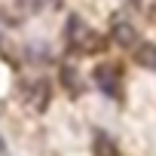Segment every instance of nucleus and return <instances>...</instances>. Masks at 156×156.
Instances as JSON below:
<instances>
[{
  "mask_svg": "<svg viewBox=\"0 0 156 156\" xmlns=\"http://www.w3.org/2000/svg\"><path fill=\"white\" fill-rule=\"evenodd\" d=\"M135 61H138L141 67H147V70H156V46H153V43L135 46Z\"/></svg>",
  "mask_w": 156,
  "mask_h": 156,
  "instance_id": "obj_4",
  "label": "nucleus"
},
{
  "mask_svg": "<svg viewBox=\"0 0 156 156\" xmlns=\"http://www.w3.org/2000/svg\"><path fill=\"white\" fill-rule=\"evenodd\" d=\"M110 40H113L116 46H122V49H132V46H138V31H135L129 22H116L113 31H110Z\"/></svg>",
  "mask_w": 156,
  "mask_h": 156,
  "instance_id": "obj_3",
  "label": "nucleus"
},
{
  "mask_svg": "<svg viewBox=\"0 0 156 156\" xmlns=\"http://www.w3.org/2000/svg\"><path fill=\"white\" fill-rule=\"evenodd\" d=\"M3 150H6V147H3V141H0V153H3Z\"/></svg>",
  "mask_w": 156,
  "mask_h": 156,
  "instance_id": "obj_8",
  "label": "nucleus"
},
{
  "mask_svg": "<svg viewBox=\"0 0 156 156\" xmlns=\"http://www.w3.org/2000/svg\"><path fill=\"white\" fill-rule=\"evenodd\" d=\"M61 80H64V86H67L70 92H80V83H76V76H73V67H70V64L61 67Z\"/></svg>",
  "mask_w": 156,
  "mask_h": 156,
  "instance_id": "obj_7",
  "label": "nucleus"
},
{
  "mask_svg": "<svg viewBox=\"0 0 156 156\" xmlns=\"http://www.w3.org/2000/svg\"><path fill=\"white\" fill-rule=\"evenodd\" d=\"M46 101H49V83H37V86H31V92H28V104H34V110H46Z\"/></svg>",
  "mask_w": 156,
  "mask_h": 156,
  "instance_id": "obj_5",
  "label": "nucleus"
},
{
  "mask_svg": "<svg viewBox=\"0 0 156 156\" xmlns=\"http://www.w3.org/2000/svg\"><path fill=\"white\" fill-rule=\"evenodd\" d=\"M67 40H70L73 49H83V52H98V49L104 46V40H101L89 25H83L76 16L67 19Z\"/></svg>",
  "mask_w": 156,
  "mask_h": 156,
  "instance_id": "obj_1",
  "label": "nucleus"
},
{
  "mask_svg": "<svg viewBox=\"0 0 156 156\" xmlns=\"http://www.w3.org/2000/svg\"><path fill=\"white\" fill-rule=\"evenodd\" d=\"M95 83H98V89H101L104 95L119 98V70H116V67H110V64L95 67Z\"/></svg>",
  "mask_w": 156,
  "mask_h": 156,
  "instance_id": "obj_2",
  "label": "nucleus"
},
{
  "mask_svg": "<svg viewBox=\"0 0 156 156\" xmlns=\"http://www.w3.org/2000/svg\"><path fill=\"white\" fill-rule=\"evenodd\" d=\"M92 150H95V156H116V144H113L107 135H95Z\"/></svg>",
  "mask_w": 156,
  "mask_h": 156,
  "instance_id": "obj_6",
  "label": "nucleus"
}]
</instances>
